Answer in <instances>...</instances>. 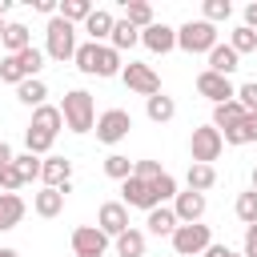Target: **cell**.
<instances>
[{
	"label": "cell",
	"mask_w": 257,
	"mask_h": 257,
	"mask_svg": "<svg viewBox=\"0 0 257 257\" xmlns=\"http://www.w3.org/2000/svg\"><path fill=\"white\" fill-rule=\"evenodd\" d=\"M60 116H64V128H68V133H76V137L92 133V124H96L92 92H84V88H68L64 100H60Z\"/></svg>",
	"instance_id": "1"
},
{
	"label": "cell",
	"mask_w": 257,
	"mask_h": 257,
	"mask_svg": "<svg viewBox=\"0 0 257 257\" xmlns=\"http://www.w3.org/2000/svg\"><path fill=\"white\" fill-rule=\"evenodd\" d=\"M44 56H48V60H60V64L72 60V56H76V24L52 16L48 28H44Z\"/></svg>",
	"instance_id": "2"
},
{
	"label": "cell",
	"mask_w": 257,
	"mask_h": 257,
	"mask_svg": "<svg viewBox=\"0 0 257 257\" xmlns=\"http://www.w3.org/2000/svg\"><path fill=\"white\" fill-rule=\"evenodd\" d=\"M213 44H217V28H213L209 20H185V24L177 28V48L189 52V56H197V52L209 56Z\"/></svg>",
	"instance_id": "3"
},
{
	"label": "cell",
	"mask_w": 257,
	"mask_h": 257,
	"mask_svg": "<svg viewBox=\"0 0 257 257\" xmlns=\"http://www.w3.org/2000/svg\"><path fill=\"white\" fill-rule=\"evenodd\" d=\"M169 241H173V253H177V257H201V253L213 245V229L201 225V221H197V225H177Z\"/></svg>",
	"instance_id": "4"
},
{
	"label": "cell",
	"mask_w": 257,
	"mask_h": 257,
	"mask_svg": "<svg viewBox=\"0 0 257 257\" xmlns=\"http://www.w3.org/2000/svg\"><path fill=\"white\" fill-rule=\"evenodd\" d=\"M120 80H124L128 92H141L145 100L161 92V76H157V68H153V64H141V60H128V64L120 68Z\"/></svg>",
	"instance_id": "5"
},
{
	"label": "cell",
	"mask_w": 257,
	"mask_h": 257,
	"mask_svg": "<svg viewBox=\"0 0 257 257\" xmlns=\"http://www.w3.org/2000/svg\"><path fill=\"white\" fill-rule=\"evenodd\" d=\"M221 149H225V141H221V133H217L213 124L193 128V137H189V157H193V165H213V161L221 157Z\"/></svg>",
	"instance_id": "6"
},
{
	"label": "cell",
	"mask_w": 257,
	"mask_h": 257,
	"mask_svg": "<svg viewBox=\"0 0 257 257\" xmlns=\"http://www.w3.org/2000/svg\"><path fill=\"white\" fill-rule=\"evenodd\" d=\"M92 128H96V141H100V145H120V141L128 137V128H133V116H128L124 108H104Z\"/></svg>",
	"instance_id": "7"
},
{
	"label": "cell",
	"mask_w": 257,
	"mask_h": 257,
	"mask_svg": "<svg viewBox=\"0 0 257 257\" xmlns=\"http://www.w3.org/2000/svg\"><path fill=\"white\" fill-rule=\"evenodd\" d=\"M40 181H44V189H60L68 197L72 193V161L68 157H56V153L40 157Z\"/></svg>",
	"instance_id": "8"
},
{
	"label": "cell",
	"mask_w": 257,
	"mask_h": 257,
	"mask_svg": "<svg viewBox=\"0 0 257 257\" xmlns=\"http://www.w3.org/2000/svg\"><path fill=\"white\" fill-rule=\"evenodd\" d=\"M96 229H100L108 241H116L124 229H133V225H128V209H124L120 201H104V205L96 209Z\"/></svg>",
	"instance_id": "9"
},
{
	"label": "cell",
	"mask_w": 257,
	"mask_h": 257,
	"mask_svg": "<svg viewBox=\"0 0 257 257\" xmlns=\"http://www.w3.org/2000/svg\"><path fill=\"white\" fill-rule=\"evenodd\" d=\"M72 253L76 257H104L108 253V237L96 225H76L72 229Z\"/></svg>",
	"instance_id": "10"
},
{
	"label": "cell",
	"mask_w": 257,
	"mask_h": 257,
	"mask_svg": "<svg viewBox=\"0 0 257 257\" xmlns=\"http://www.w3.org/2000/svg\"><path fill=\"white\" fill-rule=\"evenodd\" d=\"M120 205L124 209H157V197H153V185L149 181H141V177H128V181H120Z\"/></svg>",
	"instance_id": "11"
},
{
	"label": "cell",
	"mask_w": 257,
	"mask_h": 257,
	"mask_svg": "<svg viewBox=\"0 0 257 257\" xmlns=\"http://www.w3.org/2000/svg\"><path fill=\"white\" fill-rule=\"evenodd\" d=\"M205 193H193V189H185V193H177L173 197V213H177V225H197L201 217H205Z\"/></svg>",
	"instance_id": "12"
},
{
	"label": "cell",
	"mask_w": 257,
	"mask_h": 257,
	"mask_svg": "<svg viewBox=\"0 0 257 257\" xmlns=\"http://www.w3.org/2000/svg\"><path fill=\"white\" fill-rule=\"evenodd\" d=\"M197 92H201L205 100H213V104H225V100H233V96H237L233 80H229V76H217V72H209V68L197 76Z\"/></svg>",
	"instance_id": "13"
},
{
	"label": "cell",
	"mask_w": 257,
	"mask_h": 257,
	"mask_svg": "<svg viewBox=\"0 0 257 257\" xmlns=\"http://www.w3.org/2000/svg\"><path fill=\"white\" fill-rule=\"evenodd\" d=\"M141 44L149 48V52H157V56H165V52H173L177 48V28H169V24H161V20H153L145 32H141Z\"/></svg>",
	"instance_id": "14"
},
{
	"label": "cell",
	"mask_w": 257,
	"mask_h": 257,
	"mask_svg": "<svg viewBox=\"0 0 257 257\" xmlns=\"http://www.w3.org/2000/svg\"><path fill=\"white\" fill-rule=\"evenodd\" d=\"M112 24H116V16H112L108 8H92V12H88V20H84L80 28L88 32V40H92V44H108V36H112Z\"/></svg>",
	"instance_id": "15"
},
{
	"label": "cell",
	"mask_w": 257,
	"mask_h": 257,
	"mask_svg": "<svg viewBox=\"0 0 257 257\" xmlns=\"http://www.w3.org/2000/svg\"><path fill=\"white\" fill-rule=\"evenodd\" d=\"M24 213H28V205H24L20 193H0V233L16 229L24 221Z\"/></svg>",
	"instance_id": "16"
},
{
	"label": "cell",
	"mask_w": 257,
	"mask_h": 257,
	"mask_svg": "<svg viewBox=\"0 0 257 257\" xmlns=\"http://www.w3.org/2000/svg\"><path fill=\"white\" fill-rule=\"evenodd\" d=\"M0 44H4V56H16V52L32 48V32H28V24H20V20H8V24H4V36H0Z\"/></svg>",
	"instance_id": "17"
},
{
	"label": "cell",
	"mask_w": 257,
	"mask_h": 257,
	"mask_svg": "<svg viewBox=\"0 0 257 257\" xmlns=\"http://www.w3.org/2000/svg\"><path fill=\"white\" fill-rule=\"evenodd\" d=\"M221 141L233 145V149H237V145H253V141H257V112H245L233 128H221Z\"/></svg>",
	"instance_id": "18"
},
{
	"label": "cell",
	"mask_w": 257,
	"mask_h": 257,
	"mask_svg": "<svg viewBox=\"0 0 257 257\" xmlns=\"http://www.w3.org/2000/svg\"><path fill=\"white\" fill-rule=\"evenodd\" d=\"M237 68H241V56H237L229 44H221V40H217V44H213V52H209V72H217V76H233Z\"/></svg>",
	"instance_id": "19"
},
{
	"label": "cell",
	"mask_w": 257,
	"mask_h": 257,
	"mask_svg": "<svg viewBox=\"0 0 257 257\" xmlns=\"http://www.w3.org/2000/svg\"><path fill=\"white\" fill-rule=\"evenodd\" d=\"M28 128H40V133H48V137H56L60 128H64V116H60V104H40V108H32V124Z\"/></svg>",
	"instance_id": "20"
},
{
	"label": "cell",
	"mask_w": 257,
	"mask_h": 257,
	"mask_svg": "<svg viewBox=\"0 0 257 257\" xmlns=\"http://www.w3.org/2000/svg\"><path fill=\"white\" fill-rule=\"evenodd\" d=\"M145 229H149L153 237H173V229H177V213H173L169 205H157V209H149Z\"/></svg>",
	"instance_id": "21"
},
{
	"label": "cell",
	"mask_w": 257,
	"mask_h": 257,
	"mask_svg": "<svg viewBox=\"0 0 257 257\" xmlns=\"http://www.w3.org/2000/svg\"><path fill=\"white\" fill-rule=\"evenodd\" d=\"M32 209H36V217H60L64 213V193L60 189H40V193H32Z\"/></svg>",
	"instance_id": "22"
},
{
	"label": "cell",
	"mask_w": 257,
	"mask_h": 257,
	"mask_svg": "<svg viewBox=\"0 0 257 257\" xmlns=\"http://www.w3.org/2000/svg\"><path fill=\"white\" fill-rule=\"evenodd\" d=\"M44 96H48V84H44L40 76H28V80H20V84H16V100H20V104H28V108H40V104H44Z\"/></svg>",
	"instance_id": "23"
},
{
	"label": "cell",
	"mask_w": 257,
	"mask_h": 257,
	"mask_svg": "<svg viewBox=\"0 0 257 257\" xmlns=\"http://www.w3.org/2000/svg\"><path fill=\"white\" fill-rule=\"evenodd\" d=\"M145 112H149V120H153V124H169V120L177 116V100H173V96H165V92H157V96H149V100H145Z\"/></svg>",
	"instance_id": "24"
},
{
	"label": "cell",
	"mask_w": 257,
	"mask_h": 257,
	"mask_svg": "<svg viewBox=\"0 0 257 257\" xmlns=\"http://www.w3.org/2000/svg\"><path fill=\"white\" fill-rule=\"evenodd\" d=\"M120 68H124L120 52L112 44H96V72L92 76H120Z\"/></svg>",
	"instance_id": "25"
},
{
	"label": "cell",
	"mask_w": 257,
	"mask_h": 257,
	"mask_svg": "<svg viewBox=\"0 0 257 257\" xmlns=\"http://www.w3.org/2000/svg\"><path fill=\"white\" fill-rule=\"evenodd\" d=\"M185 185H189L193 193H209V189L217 185V169H213V165H189Z\"/></svg>",
	"instance_id": "26"
},
{
	"label": "cell",
	"mask_w": 257,
	"mask_h": 257,
	"mask_svg": "<svg viewBox=\"0 0 257 257\" xmlns=\"http://www.w3.org/2000/svg\"><path fill=\"white\" fill-rule=\"evenodd\" d=\"M124 20H128L137 32H145L157 16H153V4H145V0H124Z\"/></svg>",
	"instance_id": "27"
},
{
	"label": "cell",
	"mask_w": 257,
	"mask_h": 257,
	"mask_svg": "<svg viewBox=\"0 0 257 257\" xmlns=\"http://www.w3.org/2000/svg\"><path fill=\"white\" fill-rule=\"evenodd\" d=\"M241 116H245V108L237 104V96L225 100V104H213V128H217V133H221V128H233Z\"/></svg>",
	"instance_id": "28"
},
{
	"label": "cell",
	"mask_w": 257,
	"mask_h": 257,
	"mask_svg": "<svg viewBox=\"0 0 257 257\" xmlns=\"http://www.w3.org/2000/svg\"><path fill=\"white\" fill-rule=\"evenodd\" d=\"M112 245H116V257H145V233L141 229H124Z\"/></svg>",
	"instance_id": "29"
},
{
	"label": "cell",
	"mask_w": 257,
	"mask_h": 257,
	"mask_svg": "<svg viewBox=\"0 0 257 257\" xmlns=\"http://www.w3.org/2000/svg\"><path fill=\"white\" fill-rule=\"evenodd\" d=\"M88 12H92V4H88V0H60V4H56V16H60V20H68V24H84V20H88Z\"/></svg>",
	"instance_id": "30"
},
{
	"label": "cell",
	"mask_w": 257,
	"mask_h": 257,
	"mask_svg": "<svg viewBox=\"0 0 257 257\" xmlns=\"http://www.w3.org/2000/svg\"><path fill=\"white\" fill-rule=\"evenodd\" d=\"M108 44L116 48V52H124V48H133V44H141V32L128 24V20H116L112 24V36H108Z\"/></svg>",
	"instance_id": "31"
},
{
	"label": "cell",
	"mask_w": 257,
	"mask_h": 257,
	"mask_svg": "<svg viewBox=\"0 0 257 257\" xmlns=\"http://www.w3.org/2000/svg\"><path fill=\"white\" fill-rule=\"evenodd\" d=\"M237 56H245V52H257V32L253 28H245V24H237L233 32H229V40H225Z\"/></svg>",
	"instance_id": "32"
},
{
	"label": "cell",
	"mask_w": 257,
	"mask_h": 257,
	"mask_svg": "<svg viewBox=\"0 0 257 257\" xmlns=\"http://www.w3.org/2000/svg\"><path fill=\"white\" fill-rule=\"evenodd\" d=\"M52 141L56 137H48L40 128H24V153H32V157H48L52 153Z\"/></svg>",
	"instance_id": "33"
},
{
	"label": "cell",
	"mask_w": 257,
	"mask_h": 257,
	"mask_svg": "<svg viewBox=\"0 0 257 257\" xmlns=\"http://www.w3.org/2000/svg\"><path fill=\"white\" fill-rule=\"evenodd\" d=\"M104 177H112V181H128V177H133V161H128L124 153H108V157H104Z\"/></svg>",
	"instance_id": "34"
},
{
	"label": "cell",
	"mask_w": 257,
	"mask_h": 257,
	"mask_svg": "<svg viewBox=\"0 0 257 257\" xmlns=\"http://www.w3.org/2000/svg\"><path fill=\"white\" fill-rule=\"evenodd\" d=\"M12 169L20 173V181H24V185H28V181H40V157H32V153L12 157Z\"/></svg>",
	"instance_id": "35"
},
{
	"label": "cell",
	"mask_w": 257,
	"mask_h": 257,
	"mask_svg": "<svg viewBox=\"0 0 257 257\" xmlns=\"http://www.w3.org/2000/svg\"><path fill=\"white\" fill-rule=\"evenodd\" d=\"M233 213H237V221H245V225H257V193H253V189H245V193L237 197Z\"/></svg>",
	"instance_id": "36"
},
{
	"label": "cell",
	"mask_w": 257,
	"mask_h": 257,
	"mask_svg": "<svg viewBox=\"0 0 257 257\" xmlns=\"http://www.w3.org/2000/svg\"><path fill=\"white\" fill-rule=\"evenodd\" d=\"M233 16V4L229 0H205L201 4V20H209L213 28H217V20H229Z\"/></svg>",
	"instance_id": "37"
},
{
	"label": "cell",
	"mask_w": 257,
	"mask_h": 257,
	"mask_svg": "<svg viewBox=\"0 0 257 257\" xmlns=\"http://www.w3.org/2000/svg\"><path fill=\"white\" fill-rule=\"evenodd\" d=\"M16 60H20V68H24V76H40V68H44V48H24V52H16Z\"/></svg>",
	"instance_id": "38"
},
{
	"label": "cell",
	"mask_w": 257,
	"mask_h": 257,
	"mask_svg": "<svg viewBox=\"0 0 257 257\" xmlns=\"http://www.w3.org/2000/svg\"><path fill=\"white\" fill-rule=\"evenodd\" d=\"M72 60H76V68H80L84 76H92V72H96V44H92V40L76 44V56H72Z\"/></svg>",
	"instance_id": "39"
},
{
	"label": "cell",
	"mask_w": 257,
	"mask_h": 257,
	"mask_svg": "<svg viewBox=\"0 0 257 257\" xmlns=\"http://www.w3.org/2000/svg\"><path fill=\"white\" fill-rule=\"evenodd\" d=\"M181 189H177V177L173 173H161L157 181H153V197H157V205H165V201H173Z\"/></svg>",
	"instance_id": "40"
},
{
	"label": "cell",
	"mask_w": 257,
	"mask_h": 257,
	"mask_svg": "<svg viewBox=\"0 0 257 257\" xmlns=\"http://www.w3.org/2000/svg\"><path fill=\"white\" fill-rule=\"evenodd\" d=\"M0 80H4V84H20V80H28L16 56H0Z\"/></svg>",
	"instance_id": "41"
},
{
	"label": "cell",
	"mask_w": 257,
	"mask_h": 257,
	"mask_svg": "<svg viewBox=\"0 0 257 257\" xmlns=\"http://www.w3.org/2000/svg\"><path fill=\"white\" fill-rule=\"evenodd\" d=\"M161 173H165L161 161H133V177H141V181H149V185H153Z\"/></svg>",
	"instance_id": "42"
},
{
	"label": "cell",
	"mask_w": 257,
	"mask_h": 257,
	"mask_svg": "<svg viewBox=\"0 0 257 257\" xmlns=\"http://www.w3.org/2000/svg\"><path fill=\"white\" fill-rule=\"evenodd\" d=\"M237 104H241L245 112H257V80H249V84L237 88Z\"/></svg>",
	"instance_id": "43"
},
{
	"label": "cell",
	"mask_w": 257,
	"mask_h": 257,
	"mask_svg": "<svg viewBox=\"0 0 257 257\" xmlns=\"http://www.w3.org/2000/svg\"><path fill=\"white\" fill-rule=\"evenodd\" d=\"M20 185H24V181H20V173H16L12 165H8V169H0V189H4V193H16Z\"/></svg>",
	"instance_id": "44"
},
{
	"label": "cell",
	"mask_w": 257,
	"mask_h": 257,
	"mask_svg": "<svg viewBox=\"0 0 257 257\" xmlns=\"http://www.w3.org/2000/svg\"><path fill=\"white\" fill-rule=\"evenodd\" d=\"M241 257H257V225H245V241H241Z\"/></svg>",
	"instance_id": "45"
},
{
	"label": "cell",
	"mask_w": 257,
	"mask_h": 257,
	"mask_svg": "<svg viewBox=\"0 0 257 257\" xmlns=\"http://www.w3.org/2000/svg\"><path fill=\"white\" fill-rule=\"evenodd\" d=\"M28 4H32V8L40 12V16H48V20L56 16V0H28Z\"/></svg>",
	"instance_id": "46"
},
{
	"label": "cell",
	"mask_w": 257,
	"mask_h": 257,
	"mask_svg": "<svg viewBox=\"0 0 257 257\" xmlns=\"http://www.w3.org/2000/svg\"><path fill=\"white\" fill-rule=\"evenodd\" d=\"M201 257H233V249H229V245H217V241H213V245H209V249H205Z\"/></svg>",
	"instance_id": "47"
},
{
	"label": "cell",
	"mask_w": 257,
	"mask_h": 257,
	"mask_svg": "<svg viewBox=\"0 0 257 257\" xmlns=\"http://www.w3.org/2000/svg\"><path fill=\"white\" fill-rule=\"evenodd\" d=\"M245 28H253V32H257V0H253V4H245Z\"/></svg>",
	"instance_id": "48"
},
{
	"label": "cell",
	"mask_w": 257,
	"mask_h": 257,
	"mask_svg": "<svg viewBox=\"0 0 257 257\" xmlns=\"http://www.w3.org/2000/svg\"><path fill=\"white\" fill-rule=\"evenodd\" d=\"M12 157H16V153H12V145H8V141H0V169H8V165H12Z\"/></svg>",
	"instance_id": "49"
},
{
	"label": "cell",
	"mask_w": 257,
	"mask_h": 257,
	"mask_svg": "<svg viewBox=\"0 0 257 257\" xmlns=\"http://www.w3.org/2000/svg\"><path fill=\"white\" fill-rule=\"evenodd\" d=\"M8 8H12V0H0V36H4V24H8V20H4V16H8Z\"/></svg>",
	"instance_id": "50"
},
{
	"label": "cell",
	"mask_w": 257,
	"mask_h": 257,
	"mask_svg": "<svg viewBox=\"0 0 257 257\" xmlns=\"http://www.w3.org/2000/svg\"><path fill=\"white\" fill-rule=\"evenodd\" d=\"M0 257H20V253H16V249H4V245H0Z\"/></svg>",
	"instance_id": "51"
},
{
	"label": "cell",
	"mask_w": 257,
	"mask_h": 257,
	"mask_svg": "<svg viewBox=\"0 0 257 257\" xmlns=\"http://www.w3.org/2000/svg\"><path fill=\"white\" fill-rule=\"evenodd\" d=\"M249 181H253V185H249V189H253V193H257V165H253V177H249Z\"/></svg>",
	"instance_id": "52"
},
{
	"label": "cell",
	"mask_w": 257,
	"mask_h": 257,
	"mask_svg": "<svg viewBox=\"0 0 257 257\" xmlns=\"http://www.w3.org/2000/svg\"><path fill=\"white\" fill-rule=\"evenodd\" d=\"M233 257H241V253H237V249H233Z\"/></svg>",
	"instance_id": "53"
}]
</instances>
